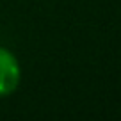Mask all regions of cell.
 <instances>
[{"label":"cell","instance_id":"obj_1","mask_svg":"<svg viewBox=\"0 0 121 121\" xmlns=\"http://www.w3.org/2000/svg\"><path fill=\"white\" fill-rule=\"evenodd\" d=\"M20 84V66L9 50L0 48V96H7Z\"/></svg>","mask_w":121,"mask_h":121}]
</instances>
